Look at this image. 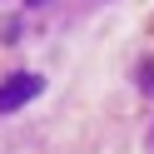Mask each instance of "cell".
I'll use <instances>...</instances> for the list:
<instances>
[{
	"mask_svg": "<svg viewBox=\"0 0 154 154\" xmlns=\"http://www.w3.org/2000/svg\"><path fill=\"white\" fill-rule=\"evenodd\" d=\"M45 90V80L40 75H10V80H0V114H15V109H25V104L35 100V94Z\"/></svg>",
	"mask_w": 154,
	"mask_h": 154,
	"instance_id": "cell-1",
	"label": "cell"
}]
</instances>
